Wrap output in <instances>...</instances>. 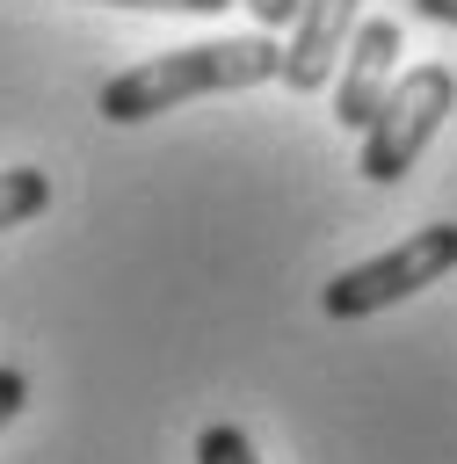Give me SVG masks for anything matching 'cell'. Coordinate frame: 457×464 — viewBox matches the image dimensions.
Here are the masks:
<instances>
[{
  "instance_id": "obj_1",
  "label": "cell",
  "mask_w": 457,
  "mask_h": 464,
  "mask_svg": "<svg viewBox=\"0 0 457 464\" xmlns=\"http://www.w3.org/2000/svg\"><path fill=\"white\" fill-rule=\"evenodd\" d=\"M283 72V44L268 29L254 36H210V44H181V51H160L116 80H102L94 109L109 123H145L174 102H203V94H239V87H261Z\"/></svg>"
},
{
  "instance_id": "obj_2",
  "label": "cell",
  "mask_w": 457,
  "mask_h": 464,
  "mask_svg": "<svg viewBox=\"0 0 457 464\" xmlns=\"http://www.w3.org/2000/svg\"><path fill=\"white\" fill-rule=\"evenodd\" d=\"M450 109H457V72H450V65H413V72H399V80L384 87L377 116L355 130V138H363V152H355L363 181L392 188V181L428 152V138L450 123Z\"/></svg>"
},
{
  "instance_id": "obj_3",
  "label": "cell",
  "mask_w": 457,
  "mask_h": 464,
  "mask_svg": "<svg viewBox=\"0 0 457 464\" xmlns=\"http://www.w3.org/2000/svg\"><path fill=\"white\" fill-rule=\"evenodd\" d=\"M450 268H457V225H421V232H406L399 246L341 268V276L319 290V304H326V319H370V312H392V304H406L413 290L442 283Z\"/></svg>"
},
{
  "instance_id": "obj_4",
  "label": "cell",
  "mask_w": 457,
  "mask_h": 464,
  "mask_svg": "<svg viewBox=\"0 0 457 464\" xmlns=\"http://www.w3.org/2000/svg\"><path fill=\"white\" fill-rule=\"evenodd\" d=\"M355 14L363 0H297V22H290V51H283V87L290 94H319L334 80V65L348 58V36H355Z\"/></svg>"
},
{
  "instance_id": "obj_5",
  "label": "cell",
  "mask_w": 457,
  "mask_h": 464,
  "mask_svg": "<svg viewBox=\"0 0 457 464\" xmlns=\"http://www.w3.org/2000/svg\"><path fill=\"white\" fill-rule=\"evenodd\" d=\"M399 80V22H355L348 36V65L334 80V123L341 130H363L384 102V87Z\"/></svg>"
},
{
  "instance_id": "obj_6",
  "label": "cell",
  "mask_w": 457,
  "mask_h": 464,
  "mask_svg": "<svg viewBox=\"0 0 457 464\" xmlns=\"http://www.w3.org/2000/svg\"><path fill=\"white\" fill-rule=\"evenodd\" d=\"M44 210H51V174L44 167H0V232L29 225Z\"/></svg>"
},
{
  "instance_id": "obj_7",
  "label": "cell",
  "mask_w": 457,
  "mask_h": 464,
  "mask_svg": "<svg viewBox=\"0 0 457 464\" xmlns=\"http://www.w3.org/2000/svg\"><path fill=\"white\" fill-rule=\"evenodd\" d=\"M196 464H261V457H254L247 428H232V420H210V428L196 435Z\"/></svg>"
},
{
  "instance_id": "obj_8",
  "label": "cell",
  "mask_w": 457,
  "mask_h": 464,
  "mask_svg": "<svg viewBox=\"0 0 457 464\" xmlns=\"http://www.w3.org/2000/svg\"><path fill=\"white\" fill-rule=\"evenodd\" d=\"M102 7H145V14H225L232 0H102Z\"/></svg>"
},
{
  "instance_id": "obj_9",
  "label": "cell",
  "mask_w": 457,
  "mask_h": 464,
  "mask_svg": "<svg viewBox=\"0 0 457 464\" xmlns=\"http://www.w3.org/2000/svg\"><path fill=\"white\" fill-rule=\"evenodd\" d=\"M254 14V29H290L297 22V0H239Z\"/></svg>"
},
{
  "instance_id": "obj_10",
  "label": "cell",
  "mask_w": 457,
  "mask_h": 464,
  "mask_svg": "<svg viewBox=\"0 0 457 464\" xmlns=\"http://www.w3.org/2000/svg\"><path fill=\"white\" fill-rule=\"evenodd\" d=\"M22 399H29V377H22V370H7V362H0V428H7V420H15V413H22Z\"/></svg>"
},
{
  "instance_id": "obj_11",
  "label": "cell",
  "mask_w": 457,
  "mask_h": 464,
  "mask_svg": "<svg viewBox=\"0 0 457 464\" xmlns=\"http://www.w3.org/2000/svg\"><path fill=\"white\" fill-rule=\"evenodd\" d=\"M413 14H428V22H442V29H457V0H413Z\"/></svg>"
}]
</instances>
